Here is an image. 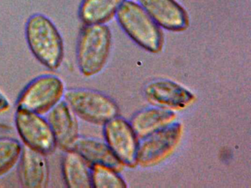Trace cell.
<instances>
[{"instance_id": "obj_1", "label": "cell", "mask_w": 251, "mask_h": 188, "mask_svg": "<svg viewBox=\"0 0 251 188\" xmlns=\"http://www.w3.org/2000/svg\"><path fill=\"white\" fill-rule=\"evenodd\" d=\"M25 32L35 58L50 70L59 69L64 57V40L50 19L42 13L32 15L26 22Z\"/></svg>"}, {"instance_id": "obj_2", "label": "cell", "mask_w": 251, "mask_h": 188, "mask_svg": "<svg viewBox=\"0 0 251 188\" xmlns=\"http://www.w3.org/2000/svg\"><path fill=\"white\" fill-rule=\"evenodd\" d=\"M111 35L104 24H85L77 43V67L85 76H92L102 70L110 54Z\"/></svg>"}, {"instance_id": "obj_3", "label": "cell", "mask_w": 251, "mask_h": 188, "mask_svg": "<svg viewBox=\"0 0 251 188\" xmlns=\"http://www.w3.org/2000/svg\"><path fill=\"white\" fill-rule=\"evenodd\" d=\"M116 16L123 30L139 47L150 52L161 51L163 35L160 26L139 3L127 0Z\"/></svg>"}, {"instance_id": "obj_4", "label": "cell", "mask_w": 251, "mask_h": 188, "mask_svg": "<svg viewBox=\"0 0 251 188\" xmlns=\"http://www.w3.org/2000/svg\"><path fill=\"white\" fill-rule=\"evenodd\" d=\"M64 100L77 117L94 124L103 125L119 115L118 106L108 95L87 88L66 89Z\"/></svg>"}, {"instance_id": "obj_5", "label": "cell", "mask_w": 251, "mask_h": 188, "mask_svg": "<svg viewBox=\"0 0 251 188\" xmlns=\"http://www.w3.org/2000/svg\"><path fill=\"white\" fill-rule=\"evenodd\" d=\"M65 91V84L58 76L41 75L30 81L20 93L17 108L46 114L64 99Z\"/></svg>"}, {"instance_id": "obj_6", "label": "cell", "mask_w": 251, "mask_h": 188, "mask_svg": "<svg viewBox=\"0 0 251 188\" xmlns=\"http://www.w3.org/2000/svg\"><path fill=\"white\" fill-rule=\"evenodd\" d=\"M15 126L24 145L42 154H52L56 140L48 119L43 115L17 108Z\"/></svg>"}, {"instance_id": "obj_7", "label": "cell", "mask_w": 251, "mask_h": 188, "mask_svg": "<svg viewBox=\"0 0 251 188\" xmlns=\"http://www.w3.org/2000/svg\"><path fill=\"white\" fill-rule=\"evenodd\" d=\"M182 132L181 123L173 121L141 138L138 148L137 164L149 167L161 163L178 145Z\"/></svg>"}, {"instance_id": "obj_8", "label": "cell", "mask_w": 251, "mask_h": 188, "mask_svg": "<svg viewBox=\"0 0 251 188\" xmlns=\"http://www.w3.org/2000/svg\"><path fill=\"white\" fill-rule=\"evenodd\" d=\"M103 125L105 142L114 155L123 165L136 166L139 138L130 123L117 116Z\"/></svg>"}, {"instance_id": "obj_9", "label": "cell", "mask_w": 251, "mask_h": 188, "mask_svg": "<svg viewBox=\"0 0 251 188\" xmlns=\"http://www.w3.org/2000/svg\"><path fill=\"white\" fill-rule=\"evenodd\" d=\"M144 94L155 106L170 110H181L195 101V95L180 84L170 79H158L145 85Z\"/></svg>"}, {"instance_id": "obj_10", "label": "cell", "mask_w": 251, "mask_h": 188, "mask_svg": "<svg viewBox=\"0 0 251 188\" xmlns=\"http://www.w3.org/2000/svg\"><path fill=\"white\" fill-rule=\"evenodd\" d=\"M139 4L160 26L167 30H185L189 26L186 10L176 0H138Z\"/></svg>"}, {"instance_id": "obj_11", "label": "cell", "mask_w": 251, "mask_h": 188, "mask_svg": "<svg viewBox=\"0 0 251 188\" xmlns=\"http://www.w3.org/2000/svg\"><path fill=\"white\" fill-rule=\"evenodd\" d=\"M48 114V120L55 135L57 146L63 151L71 149L79 137L77 116L64 99L51 109Z\"/></svg>"}, {"instance_id": "obj_12", "label": "cell", "mask_w": 251, "mask_h": 188, "mask_svg": "<svg viewBox=\"0 0 251 188\" xmlns=\"http://www.w3.org/2000/svg\"><path fill=\"white\" fill-rule=\"evenodd\" d=\"M19 176L24 188H47L49 183L50 167L46 154L23 145L19 162Z\"/></svg>"}, {"instance_id": "obj_13", "label": "cell", "mask_w": 251, "mask_h": 188, "mask_svg": "<svg viewBox=\"0 0 251 188\" xmlns=\"http://www.w3.org/2000/svg\"><path fill=\"white\" fill-rule=\"evenodd\" d=\"M71 149L80 154L89 164H102L120 171L123 164L114 155L106 142L88 137L77 138Z\"/></svg>"}, {"instance_id": "obj_14", "label": "cell", "mask_w": 251, "mask_h": 188, "mask_svg": "<svg viewBox=\"0 0 251 188\" xmlns=\"http://www.w3.org/2000/svg\"><path fill=\"white\" fill-rule=\"evenodd\" d=\"M173 110L155 106L138 112L130 123L139 139L170 124L176 120Z\"/></svg>"}, {"instance_id": "obj_15", "label": "cell", "mask_w": 251, "mask_h": 188, "mask_svg": "<svg viewBox=\"0 0 251 188\" xmlns=\"http://www.w3.org/2000/svg\"><path fill=\"white\" fill-rule=\"evenodd\" d=\"M91 165L73 149L64 151L61 162L63 178L70 188H92Z\"/></svg>"}, {"instance_id": "obj_16", "label": "cell", "mask_w": 251, "mask_h": 188, "mask_svg": "<svg viewBox=\"0 0 251 188\" xmlns=\"http://www.w3.org/2000/svg\"><path fill=\"white\" fill-rule=\"evenodd\" d=\"M127 0H82L78 10L84 24H105L109 21Z\"/></svg>"}, {"instance_id": "obj_17", "label": "cell", "mask_w": 251, "mask_h": 188, "mask_svg": "<svg viewBox=\"0 0 251 188\" xmlns=\"http://www.w3.org/2000/svg\"><path fill=\"white\" fill-rule=\"evenodd\" d=\"M23 145L15 138H0V177L9 173L19 164Z\"/></svg>"}, {"instance_id": "obj_18", "label": "cell", "mask_w": 251, "mask_h": 188, "mask_svg": "<svg viewBox=\"0 0 251 188\" xmlns=\"http://www.w3.org/2000/svg\"><path fill=\"white\" fill-rule=\"evenodd\" d=\"M92 188H126V182L115 169L102 164H92L91 167Z\"/></svg>"}, {"instance_id": "obj_19", "label": "cell", "mask_w": 251, "mask_h": 188, "mask_svg": "<svg viewBox=\"0 0 251 188\" xmlns=\"http://www.w3.org/2000/svg\"><path fill=\"white\" fill-rule=\"evenodd\" d=\"M11 101L8 97L0 91V114L8 111L11 108Z\"/></svg>"}]
</instances>
